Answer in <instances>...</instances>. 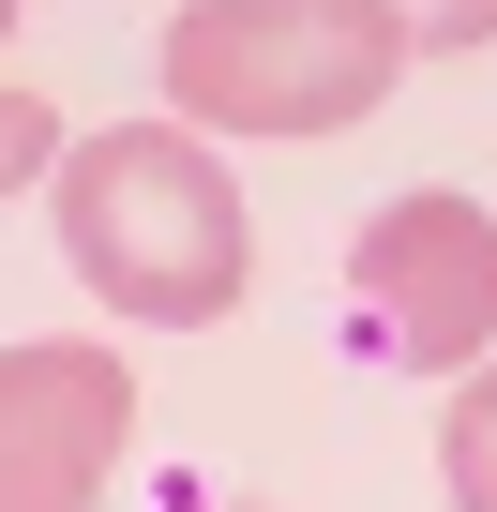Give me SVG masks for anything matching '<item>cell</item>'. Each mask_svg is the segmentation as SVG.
Returning <instances> with one entry per match:
<instances>
[{"mask_svg":"<svg viewBox=\"0 0 497 512\" xmlns=\"http://www.w3.org/2000/svg\"><path fill=\"white\" fill-rule=\"evenodd\" d=\"M61 256L76 287L136 332H211L257 287V211L211 166V136L181 121H121V136H76L61 151Z\"/></svg>","mask_w":497,"mask_h":512,"instance_id":"6da1fadb","label":"cell"},{"mask_svg":"<svg viewBox=\"0 0 497 512\" xmlns=\"http://www.w3.org/2000/svg\"><path fill=\"white\" fill-rule=\"evenodd\" d=\"M407 31L377 0H181L166 16V106L181 136H347L392 106Z\"/></svg>","mask_w":497,"mask_h":512,"instance_id":"7a4b0ae2","label":"cell"},{"mask_svg":"<svg viewBox=\"0 0 497 512\" xmlns=\"http://www.w3.org/2000/svg\"><path fill=\"white\" fill-rule=\"evenodd\" d=\"M347 287H362V332L407 362V377H482L497 362V211L422 181L392 196L362 241H347Z\"/></svg>","mask_w":497,"mask_h":512,"instance_id":"3957f363","label":"cell"},{"mask_svg":"<svg viewBox=\"0 0 497 512\" xmlns=\"http://www.w3.org/2000/svg\"><path fill=\"white\" fill-rule=\"evenodd\" d=\"M136 437L121 347H0V512H91Z\"/></svg>","mask_w":497,"mask_h":512,"instance_id":"277c9868","label":"cell"},{"mask_svg":"<svg viewBox=\"0 0 497 512\" xmlns=\"http://www.w3.org/2000/svg\"><path fill=\"white\" fill-rule=\"evenodd\" d=\"M437 482H452V512H497V362L452 377V407H437Z\"/></svg>","mask_w":497,"mask_h":512,"instance_id":"5b68a950","label":"cell"},{"mask_svg":"<svg viewBox=\"0 0 497 512\" xmlns=\"http://www.w3.org/2000/svg\"><path fill=\"white\" fill-rule=\"evenodd\" d=\"M31 181H61V106L46 91H0V196H31Z\"/></svg>","mask_w":497,"mask_h":512,"instance_id":"8992f818","label":"cell"},{"mask_svg":"<svg viewBox=\"0 0 497 512\" xmlns=\"http://www.w3.org/2000/svg\"><path fill=\"white\" fill-rule=\"evenodd\" d=\"M407 31V61H452V46H497V0H377Z\"/></svg>","mask_w":497,"mask_h":512,"instance_id":"52a82bcc","label":"cell"},{"mask_svg":"<svg viewBox=\"0 0 497 512\" xmlns=\"http://www.w3.org/2000/svg\"><path fill=\"white\" fill-rule=\"evenodd\" d=\"M0 31H16V0H0Z\"/></svg>","mask_w":497,"mask_h":512,"instance_id":"ba28073f","label":"cell"}]
</instances>
